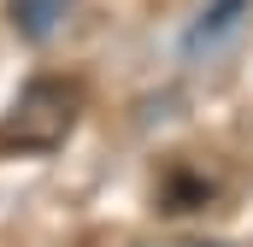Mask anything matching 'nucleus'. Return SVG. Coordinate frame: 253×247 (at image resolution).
I'll list each match as a JSON object with an SVG mask.
<instances>
[{"label":"nucleus","instance_id":"7ed1b4c3","mask_svg":"<svg viewBox=\"0 0 253 247\" xmlns=\"http://www.w3.org/2000/svg\"><path fill=\"white\" fill-rule=\"evenodd\" d=\"M165 247H218V242H165Z\"/></svg>","mask_w":253,"mask_h":247},{"label":"nucleus","instance_id":"f257e3e1","mask_svg":"<svg viewBox=\"0 0 253 247\" xmlns=\"http://www.w3.org/2000/svg\"><path fill=\"white\" fill-rule=\"evenodd\" d=\"M77 124V88L65 82H30L12 112L0 118V153H53Z\"/></svg>","mask_w":253,"mask_h":247},{"label":"nucleus","instance_id":"f03ea898","mask_svg":"<svg viewBox=\"0 0 253 247\" xmlns=\"http://www.w3.org/2000/svg\"><path fill=\"white\" fill-rule=\"evenodd\" d=\"M59 18H65V0H12V24H18L30 41H47Z\"/></svg>","mask_w":253,"mask_h":247}]
</instances>
